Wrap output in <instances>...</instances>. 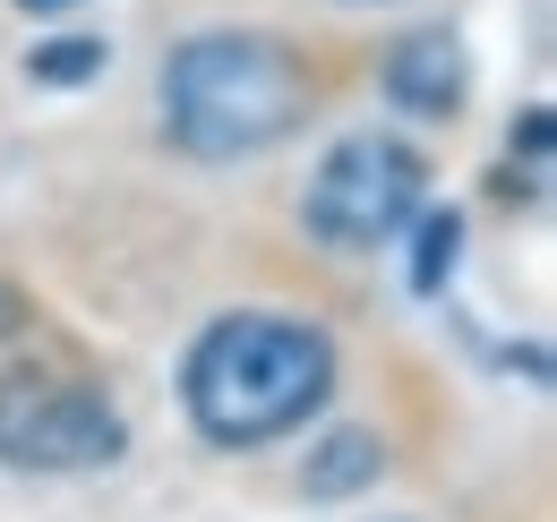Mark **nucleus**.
I'll list each match as a JSON object with an SVG mask.
<instances>
[{"mask_svg":"<svg viewBox=\"0 0 557 522\" xmlns=\"http://www.w3.org/2000/svg\"><path fill=\"white\" fill-rule=\"evenodd\" d=\"M335 402V334L292 309H223L181 360V411L214 455L300 437Z\"/></svg>","mask_w":557,"mask_h":522,"instance_id":"f257e3e1","label":"nucleus"},{"mask_svg":"<svg viewBox=\"0 0 557 522\" xmlns=\"http://www.w3.org/2000/svg\"><path fill=\"white\" fill-rule=\"evenodd\" d=\"M309 61L258 26H207L163 61V137L189 163H249L309 121Z\"/></svg>","mask_w":557,"mask_h":522,"instance_id":"f03ea898","label":"nucleus"},{"mask_svg":"<svg viewBox=\"0 0 557 522\" xmlns=\"http://www.w3.org/2000/svg\"><path fill=\"white\" fill-rule=\"evenodd\" d=\"M420 206H429V154L404 146L395 129H351L318 154V172L300 189V232L335 258H369V249L404 240Z\"/></svg>","mask_w":557,"mask_h":522,"instance_id":"7ed1b4c3","label":"nucleus"},{"mask_svg":"<svg viewBox=\"0 0 557 522\" xmlns=\"http://www.w3.org/2000/svg\"><path fill=\"white\" fill-rule=\"evenodd\" d=\"M129 455L121 402L61 369H0V462L35 480H86Z\"/></svg>","mask_w":557,"mask_h":522,"instance_id":"20e7f679","label":"nucleus"},{"mask_svg":"<svg viewBox=\"0 0 557 522\" xmlns=\"http://www.w3.org/2000/svg\"><path fill=\"white\" fill-rule=\"evenodd\" d=\"M377 86H386V103L412 112V121H455V112L472 103V52H463L455 26H412V35L386 44Z\"/></svg>","mask_w":557,"mask_h":522,"instance_id":"39448f33","label":"nucleus"},{"mask_svg":"<svg viewBox=\"0 0 557 522\" xmlns=\"http://www.w3.org/2000/svg\"><path fill=\"white\" fill-rule=\"evenodd\" d=\"M377 480H386V437H377V428H326V437L309 446V462H300V488H309L318 506H344V497L377 488Z\"/></svg>","mask_w":557,"mask_h":522,"instance_id":"423d86ee","label":"nucleus"},{"mask_svg":"<svg viewBox=\"0 0 557 522\" xmlns=\"http://www.w3.org/2000/svg\"><path fill=\"white\" fill-rule=\"evenodd\" d=\"M404 232H412V291L437 300V291L455 283V265H463V214H455V206H420Z\"/></svg>","mask_w":557,"mask_h":522,"instance_id":"0eeeda50","label":"nucleus"},{"mask_svg":"<svg viewBox=\"0 0 557 522\" xmlns=\"http://www.w3.org/2000/svg\"><path fill=\"white\" fill-rule=\"evenodd\" d=\"M103 61H112L103 35H52V44L26 52V77L35 86H86V77H103Z\"/></svg>","mask_w":557,"mask_h":522,"instance_id":"6e6552de","label":"nucleus"},{"mask_svg":"<svg viewBox=\"0 0 557 522\" xmlns=\"http://www.w3.org/2000/svg\"><path fill=\"white\" fill-rule=\"evenodd\" d=\"M549 137H557L549 103H523V112H515V129H506V154H515L523 172H549Z\"/></svg>","mask_w":557,"mask_h":522,"instance_id":"1a4fd4ad","label":"nucleus"},{"mask_svg":"<svg viewBox=\"0 0 557 522\" xmlns=\"http://www.w3.org/2000/svg\"><path fill=\"white\" fill-rule=\"evenodd\" d=\"M26 326H35V300H26L17 283H0V343H17Z\"/></svg>","mask_w":557,"mask_h":522,"instance_id":"9d476101","label":"nucleus"},{"mask_svg":"<svg viewBox=\"0 0 557 522\" xmlns=\"http://www.w3.org/2000/svg\"><path fill=\"white\" fill-rule=\"evenodd\" d=\"M26 17H61V9H77V0H17Z\"/></svg>","mask_w":557,"mask_h":522,"instance_id":"9b49d317","label":"nucleus"}]
</instances>
